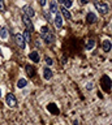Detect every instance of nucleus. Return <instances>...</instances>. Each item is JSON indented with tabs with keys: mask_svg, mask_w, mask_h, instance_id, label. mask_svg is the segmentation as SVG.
Returning a JSON list of instances; mask_svg holds the SVG:
<instances>
[{
	"mask_svg": "<svg viewBox=\"0 0 112 125\" xmlns=\"http://www.w3.org/2000/svg\"><path fill=\"white\" fill-rule=\"evenodd\" d=\"M52 76H53V73H52V70L48 68V66H44L43 68V77H44V80H47V81H50L52 78Z\"/></svg>",
	"mask_w": 112,
	"mask_h": 125,
	"instance_id": "obj_7",
	"label": "nucleus"
},
{
	"mask_svg": "<svg viewBox=\"0 0 112 125\" xmlns=\"http://www.w3.org/2000/svg\"><path fill=\"white\" fill-rule=\"evenodd\" d=\"M42 39H43V41L46 42V43H53L55 42V35L53 34H51V33H48L47 35H44V37H42Z\"/></svg>",
	"mask_w": 112,
	"mask_h": 125,
	"instance_id": "obj_12",
	"label": "nucleus"
},
{
	"mask_svg": "<svg viewBox=\"0 0 112 125\" xmlns=\"http://www.w3.org/2000/svg\"><path fill=\"white\" fill-rule=\"evenodd\" d=\"M43 16H44V18L47 20V21H51V13H50L48 10H44L43 12Z\"/></svg>",
	"mask_w": 112,
	"mask_h": 125,
	"instance_id": "obj_20",
	"label": "nucleus"
},
{
	"mask_svg": "<svg viewBox=\"0 0 112 125\" xmlns=\"http://www.w3.org/2000/svg\"><path fill=\"white\" fill-rule=\"evenodd\" d=\"M24 23H25V26L28 27V31L29 33H33V30H34V26H33V22L30 21V18L29 17H26V16H24Z\"/></svg>",
	"mask_w": 112,
	"mask_h": 125,
	"instance_id": "obj_5",
	"label": "nucleus"
},
{
	"mask_svg": "<svg viewBox=\"0 0 112 125\" xmlns=\"http://www.w3.org/2000/svg\"><path fill=\"white\" fill-rule=\"evenodd\" d=\"M61 3H63V5H64L65 9H68V8H71L73 5V3L69 1V0H61Z\"/></svg>",
	"mask_w": 112,
	"mask_h": 125,
	"instance_id": "obj_18",
	"label": "nucleus"
},
{
	"mask_svg": "<svg viewBox=\"0 0 112 125\" xmlns=\"http://www.w3.org/2000/svg\"><path fill=\"white\" fill-rule=\"evenodd\" d=\"M24 16H26V17H29V18H31L35 16V10L33 9L31 7H24Z\"/></svg>",
	"mask_w": 112,
	"mask_h": 125,
	"instance_id": "obj_6",
	"label": "nucleus"
},
{
	"mask_svg": "<svg viewBox=\"0 0 112 125\" xmlns=\"http://www.w3.org/2000/svg\"><path fill=\"white\" fill-rule=\"evenodd\" d=\"M22 37H24V39H25L26 42H30V33H29L28 30H25V33H24Z\"/></svg>",
	"mask_w": 112,
	"mask_h": 125,
	"instance_id": "obj_19",
	"label": "nucleus"
},
{
	"mask_svg": "<svg viewBox=\"0 0 112 125\" xmlns=\"http://www.w3.org/2000/svg\"><path fill=\"white\" fill-rule=\"evenodd\" d=\"M29 59H30V60H31L33 62H39V60H41L39 53H38L37 51H33V52H30V53H29Z\"/></svg>",
	"mask_w": 112,
	"mask_h": 125,
	"instance_id": "obj_11",
	"label": "nucleus"
},
{
	"mask_svg": "<svg viewBox=\"0 0 112 125\" xmlns=\"http://www.w3.org/2000/svg\"><path fill=\"white\" fill-rule=\"evenodd\" d=\"M86 21L89 23H95L96 21H98V17H96V14L94 13V12H89V13L86 14Z\"/></svg>",
	"mask_w": 112,
	"mask_h": 125,
	"instance_id": "obj_4",
	"label": "nucleus"
},
{
	"mask_svg": "<svg viewBox=\"0 0 112 125\" xmlns=\"http://www.w3.org/2000/svg\"><path fill=\"white\" fill-rule=\"evenodd\" d=\"M44 61H46V64H47V65H52L53 64V60H52L51 57H48V56L44 57Z\"/></svg>",
	"mask_w": 112,
	"mask_h": 125,
	"instance_id": "obj_22",
	"label": "nucleus"
},
{
	"mask_svg": "<svg viewBox=\"0 0 112 125\" xmlns=\"http://www.w3.org/2000/svg\"><path fill=\"white\" fill-rule=\"evenodd\" d=\"M111 29H112V23H111Z\"/></svg>",
	"mask_w": 112,
	"mask_h": 125,
	"instance_id": "obj_26",
	"label": "nucleus"
},
{
	"mask_svg": "<svg viewBox=\"0 0 112 125\" xmlns=\"http://www.w3.org/2000/svg\"><path fill=\"white\" fill-rule=\"evenodd\" d=\"M5 103L9 105V107H16L17 105V99L13 94H7L5 95Z\"/></svg>",
	"mask_w": 112,
	"mask_h": 125,
	"instance_id": "obj_2",
	"label": "nucleus"
},
{
	"mask_svg": "<svg viewBox=\"0 0 112 125\" xmlns=\"http://www.w3.org/2000/svg\"><path fill=\"white\" fill-rule=\"evenodd\" d=\"M25 69L28 70V74H29V76H33V74H34V70H33V68H31L30 65H26Z\"/></svg>",
	"mask_w": 112,
	"mask_h": 125,
	"instance_id": "obj_21",
	"label": "nucleus"
},
{
	"mask_svg": "<svg viewBox=\"0 0 112 125\" xmlns=\"http://www.w3.org/2000/svg\"><path fill=\"white\" fill-rule=\"evenodd\" d=\"M4 9V5H3V3H0V10Z\"/></svg>",
	"mask_w": 112,
	"mask_h": 125,
	"instance_id": "obj_24",
	"label": "nucleus"
},
{
	"mask_svg": "<svg viewBox=\"0 0 112 125\" xmlns=\"http://www.w3.org/2000/svg\"><path fill=\"white\" fill-rule=\"evenodd\" d=\"M50 13H55V14H57L59 13V5H57V3L56 1H51L50 3Z\"/></svg>",
	"mask_w": 112,
	"mask_h": 125,
	"instance_id": "obj_9",
	"label": "nucleus"
},
{
	"mask_svg": "<svg viewBox=\"0 0 112 125\" xmlns=\"http://www.w3.org/2000/svg\"><path fill=\"white\" fill-rule=\"evenodd\" d=\"M28 86V81L25 80V78H20V80L17 81V87L18 89H24Z\"/></svg>",
	"mask_w": 112,
	"mask_h": 125,
	"instance_id": "obj_14",
	"label": "nucleus"
},
{
	"mask_svg": "<svg viewBox=\"0 0 112 125\" xmlns=\"http://www.w3.org/2000/svg\"><path fill=\"white\" fill-rule=\"evenodd\" d=\"M73 125H78V120H73Z\"/></svg>",
	"mask_w": 112,
	"mask_h": 125,
	"instance_id": "obj_23",
	"label": "nucleus"
},
{
	"mask_svg": "<svg viewBox=\"0 0 112 125\" xmlns=\"http://www.w3.org/2000/svg\"><path fill=\"white\" fill-rule=\"evenodd\" d=\"M0 96H1V90H0Z\"/></svg>",
	"mask_w": 112,
	"mask_h": 125,
	"instance_id": "obj_25",
	"label": "nucleus"
},
{
	"mask_svg": "<svg viewBox=\"0 0 112 125\" xmlns=\"http://www.w3.org/2000/svg\"><path fill=\"white\" fill-rule=\"evenodd\" d=\"M102 47H103V51H104V52H110L111 48H112V43H111L110 39H104Z\"/></svg>",
	"mask_w": 112,
	"mask_h": 125,
	"instance_id": "obj_8",
	"label": "nucleus"
},
{
	"mask_svg": "<svg viewBox=\"0 0 112 125\" xmlns=\"http://www.w3.org/2000/svg\"><path fill=\"white\" fill-rule=\"evenodd\" d=\"M53 22H55V26L57 27V29H60L61 26H63V17H61L60 13H57L55 16V20H53Z\"/></svg>",
	"mask_w": 112,
	"mask_h": 125,
	"instance_id": "obj_10",
	"label": "nucleus"
},
{
	"mask_svg": "<svg viewBox=\"0 0 112 125\" xmlns=\"http://www.w3.org/2000/svg\"><path fill=\"white\" fill-rule=\"evenodd\" d=\"M94 7H95V9L98 10L100 14H107L108 12H110V7H108V4H106V3L95 1L94 3Z\"/></svg>",
	"mask_w": 112,
	"mask_h": 125,
	"instance_id": "obj_1",
	"label": "nucleus"
},
{
	"mask_svg": "<svg viewBox=\"0 0 112 125\" xmlns=\"http://www.w3.org/2000/svg\"><path fill=\"white\" fill-rule=\"evenodd\" d=\"M59 10H61V14H63V16H61V17H64L65 20H68V21H69V20L72 18V16H71V13H69V10H68V9H65L64 7L61 8V9H59Z\"/></svg>",
	"mask_w": 112,
	"mask_h": 125,
	"instance_id": "obj_13",
	"label": "nucleus"
},
{
	"mask_svg": "<svg viewBox=\"0 0 112 125\" xmlns=\"http://www.w3.org/2000/svg\"><path fill=\"white\" fill-rule=\"evenodd\" d=\"M14 41H16V43L18 44V47H20V48H22V50H24L25 47H26L25 39H24V37H22L21 34H16V35H14Z\"/></svg>",
	"mask_w": 112,
	"mask_h": 125,
	"instance_id": "obj_3",
	"label": "nucleus"
},
{
	"mask_svg": "<svg viewBox=\"0 0 112 125\" xmlns=\"http://www.w3.org/2000/svg\"><path fill=\"white\" fill-rule=\"evenodd\" d=\"M0 38H1V39H7V38H8V30H7L5 27H1V29H0Z\"/></svg>",
	"mask_w": 112,
	"mask_h": 125,
	"instance_id": "obj_15",
	"label": "nucleus"
},
{
	"mask_svg": "<svg viewBox=\"0 0 112 125\" xmlns=\"http://www.w3.org/2000/svg\"><path fill=\"white\" fill-rule=\"evenodd\" d=\"M94 46H95V41H92V39L87 41V43H86V48L87 50H92V48H94Z\"/></svg>",
	"mask_w": 112,
	"mask_h": 125,
	"instance_id": "obj_17",
	"label": "nucleus"
},
{
	"mask_svg": "<svg viewBox=\"0 0 112 125\" xmlns=\"http://www.w3.org/2000/svg\"><path fill=\"white\" fill-rule=\"evenodd\" d=\"M50 33V29H48V26H42V29H41V35L42 37H44V35H47Z\"/></svg>",
	"mask_w": 112,
	"mask_h": 125,
	"instance_id": "obj_16",
	"label": "nucleus"
}]
</instances>
